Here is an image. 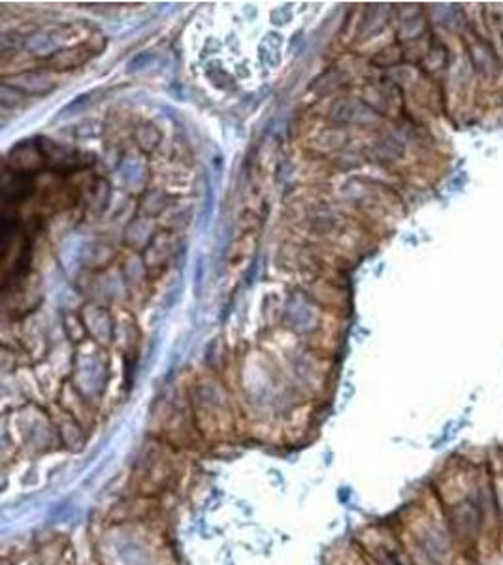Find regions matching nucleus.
<instances>
[{"label":"nucleus","instance_id":"nucleus-1","mask_svg":"<svg viewBox=\"0 0 503 565\" xmlns=\"http://www.w3.org/2000/svg\"><path fill=\"white\" fill-rule=\"evenodd\" d=\"M204 270H206V265H204V259H203V257H198V260H196V268H195L196 294H200V291H203Z\"/></svg>","mask_w":503,"mask_h":565}]
</instances>
